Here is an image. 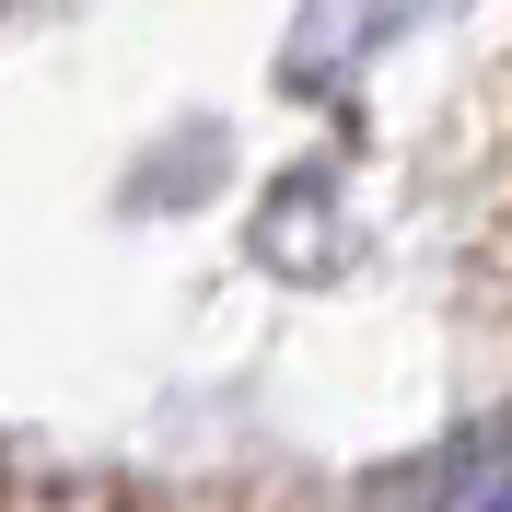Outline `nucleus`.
I'll return each mask as SVG.
<instances>
[{
	"label": "nucleus",
	"instance_id": "1",
	"mask_svg": "<svg viewBox=\"0 0 512 512\" xmlns=\"http://www.w3.org/2000/svg\"><path fill=\"white\" fill-rule=\"evenodd\" d=\"M478 512H512V478H501V489H489V501H478Z\"/></svg>",
	"mask_w": 512,
	"mask_h": 512
}]
</instances>
